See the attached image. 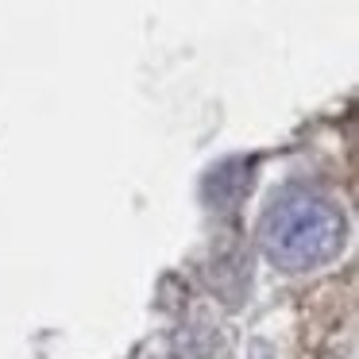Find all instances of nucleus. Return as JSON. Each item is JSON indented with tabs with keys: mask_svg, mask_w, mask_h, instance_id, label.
I'll return each instance as SVG.
<instances>
[{
	"mask_svg": "<svg viewBox=\"0 0 359 359\" xmlns=\"http://www.w3.org/2000/svg\"><path fill=\"white\" fill-rule=\"evenodd\" d=\"M344 248V217L328 201L297 197L271 209L263 224V251L282 271H313Z\"/></svg>",
	"mask_w": 359,
	"mask_h": 359,
	"instance_id": "obj_1",
	"label": "nucleus"
}]
</instances>
